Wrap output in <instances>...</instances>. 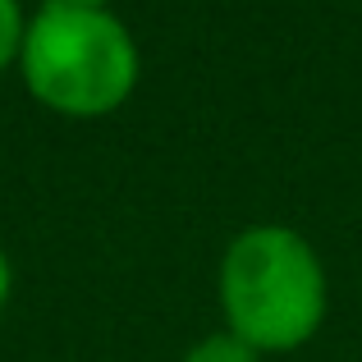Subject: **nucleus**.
<instances>
[{
  "instance_id": "5",
  "label": "nucleus",
  "mask_w": 362,
  "mask_h": 362,
  "mask_svg": "<svg viewBox=\"0 0 362 362\" xmlns=\"http://www.w3.org/2000/svg\"><path fill=\"white\" fill-rule=\"evenodd\" d=\"M5 298H9V262L0 252V308H5Z\"/></svg>"
},
{
  "instance_id": "6",
  "label": "nucleus",
  "mask_w": 362,
  "mask_h": 362,
  "mask_svg": "<svg viewBox=\"0 0 362 362\" xmlns=\"http://www.w3.org/2000/svg\"><path fill=\"white\" fill-rule=\"evenodd\" d=\"M69 5H83V9H101L106 0H69Z\"/></svg>"
},
{
  "instance_id": "2",
  "label": "nucleus",
  "mask_w": 362,
  "mask_h": 362,
  "mask_svg": "<svg viewBox=\"0 0 362 362\" xmlns=\"http://www.w3.org/2000/svg\"><path fill=\"white\" fill-rule=\"evenodd\" d=\"M23 78L60 115H106L138 83V46L106 9L46 0L23 33Z\"/></svg>"
},
{
  "instance_id": "4",
  "label": "nucleus",
  "mask_w": 362,
  "mask_h": 362,
  "mask_svg": "<svg viewBox=\"0 0 362 362\" xmlns=\"http://www.w3.org/2000/svg\"><path fill=\"white\" fill-rule=\"evenodd\" d=\"M23 33H28V28H23L18 5H14V0H0V69L23 51Z\"/></svg>"
},
{
  "instance_id": "3",
  "label": "nucleus",
  "mask_w": 362,
  "mask_h": 362,
  "mask_svg": "<svg viewBox=\"0 0 362 362\" xmlns=\"http://www.w3.org/2000/svg\"><path fill=\"white\" fill-rule=\"evenodd\" d=\"M184 362H262V354H257V349H247L239 335L221 330V335L197 339V344L184 354Z\"/></svg>"
},
{
  "instance_id": "1",
  "label": "nucleus",
  "mask_w": 362,
  "mask_h": 362,
  "mask_svg": "<svg viewBox=\"0 0 362 362\" xmlns=\"http://www.w3.org/2000/svg\"><path fill=\"white\" fill-rule=\"evenodd\" d=\"M221 308L230 335L257 354L303 349L326 321V271L289 225H252L225 247Z\"/></svg>"
}]
</instances>
